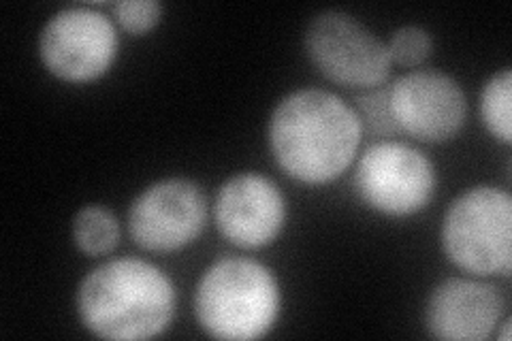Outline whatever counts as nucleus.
Masks as SVG:
<instances>
[{
    "label": "nucleus",
    "instance_id": "nucleus-1",
    "mask_svg": "<svg viewBox=\"0 0 512 341\" xmlns=\"http://www.w3.org/2000/svg\"><path fill=\"white\" fill-rule=\"evenodd\" d=\"M363 124L338 94L303 88L286 94L269 118L271 154L303 184H329L357 158Z\"/></svg>",
    "mask_w": 512,
    "mask_h": 341
},
{
    "label": "nucleus",
    "instance_id": "nucleus-2",
    "mask_svg": "<svg viewBox=\"0 0 512 341\" xmlns=\"http://www.w3.org/2000/svg\"><path fill=\"white\" fill-rule=\"evenodd\" d=\"M178 292L148 261L118 258L92 269L77 288V314L96 337L114 341L152 339L175 314Z\"/></svg>",
    "mask_w": 512,
    "mask_h": 341
},
{
    "label": "nucleus",
    "instance_id": "nucleus-3",
    "mask_svg": "<svg viewBox=\"0 0 512 341\" xmlns=\"http://www.w3.org/2000/svg\"><path fill=\"white\" fill-rule=\"evenodd\" d=\"M276 275L250 258H222L203 273L195 292L201 329L216 339L265 337L280 314Z\"/></svg>",
    "mask_w": 512,
    "mask_h": 341
},
{
    "label": "nucleus",
    "instance_id": "nucleus-4",
    "mask_svg": "<svg viewBox=\"0 0 512 341\" xmlns=\"http://www.w3.org/2000/svg\"><path fill=\"white\" fill-rule=\"evenodd\" d=\"M448 261L478 275H510L512 199L506 190L476 186L448 207L442 224Z\"/></svg>",
    "mask_w": 512,
    "mask_h": 341
},
{
    "label": "nucleus",
    "instance_id": "nucleus-5",
    "mask_svg": "<svg viewBox=\"0 0 512 341\" xmlns=\"http://www.w3.org/2000/svg\"><path fill=\"white\" fill-rule=\"evenodd\" d=\"M306 52L314 67L344 88H380L391 75L387 43L344 11H323L306 28Z\"/></svg>",
    "mask_w": 512,
    "mask_h": 341
},
{
    "label": "nucleus",
    "instance_id": "nucleus-6",
    "mask_svg": "<svg viewBox=\"0 0 512 341\" xmlns=\"http://www.w3.org/2000/svg\"><path fill=\"white\" fill-rule=\"evenodd\" d=\"M361 201L378 214L406 218L425 209L436 192L431 160L399 141H382L367 150L355 173Z\"/></svg>",
    "mask_w": 512,
    "mask_h": 341
},
{
    "label": "nucleus",
    "instance_id": "nucleus-7",
    "mask_svg": "<svg viewBox=\"0 0 512 341\" xmlns=\"http://www.w3.org/2000/svg\"><path fill=\"white\" fill-rule=\"evenodd\" d=\"M116 54V26L96 9H62L47 20L39 37V56L45 69L73 84L105 75Z\"/></svg>",
    "mask_w": 512,
    "mask_h": 341
},
{
    "label": "nucleus",
    "instance_id": "nucleus-8",
    "mask_svg": "<svg viewBox=\"0 0 512 341\" xmlns=\"http://www.w3.org/2000/svg\"><path fill=\"white\" fill-rule=\"evenodd\" d=\"M207 222V201L201 188L169 177L143 190L128 209V231L139 248L175 252L190 246Z\"/></svg>",
    "mask_w": 512,
    "mask_h": 341
},
{
    "label": "nucleus",
    "instance_id": "nucleus-9",
    "mask_svg": "<svg viewBox=\"0 0 512 341\" xmlns=\"http://www.w3.org/2000/svg\"><path fill=\"white\" fill-rule=\"evenodd\" d=\"M391 116L399 133L416 141L453 139L466 122L468 103L457 81L440 71H410L389 88Z\"/></svg>",
    "mask_w": 512,
    "mask_h": 341
},
{
    "label": "nucleus",
    "instance_id": "nucleus-10",
    "mask_svg": "<svg viewBox=\"0 0 512 341\" xmlns=\"http://www.w3.org/2000/svg\"><path fill=\"white\" fill-rule=\"evenodd\" d=\"M220 235L244 250L274 241L286 220V203L278 184L259 173H239L222 184L214 203Z\"/></svg>",
    "mask_w": 512,
    "mask_h": 341
},
{
    "label": "nucleus",
    "instance_id": "nucleus-11",
    "mask_svg": "<svg viewBox=\"0 0 512 341\" xmlns=\"http://www.w3.org/2000/svg\"><path fill=\"white\" fill-rule=\"evenodd\" d=\"M504 297L485 282L451 278L429 295L425 322L429 333L446 341H483L500 327Z\"/></svg>",
    "mask_w": 512,
    "mask_h": 341
},
{
    "label": "nucleus",
    "instance_id": "nucleus-12",
    "mask_svg": "<svg viewBox=\"0 0 512 341\" xmlns=\"http://www.w3.org/2000/svg\"><path fill=\"white\" fill-rule=\"evenodd\" d=\"M73 241L88 256H105L118 246L120 224L107 207L86 205L73 218Z\"/></svg>",
    "mask_w": 512,
    "mask_h": 341
},
{
    "label": "nucleus",
    "instance_id": "nucleus-13",
    "mask_svg": "<svg viewBox=\"0 0 512 341\" xmlns=\"http://www.w3.org/2000/svg\"><path fill=\"white\" fill-rule=\"evenodd\" d=\"M510 101H512V75L510 69H504L489 77V81L480 94V113L487 131L510 145L512 141V120H510Z\"/></svg>",
    "mask_w": 512,
    "mask_h": 341
},
{
    "label": "nucleus",
    "instance_id": "nucleus-14",
    "mask_svg": "<svg viewBox=\"0 0 512 341\" xmlns=\"http://www.w3.org/2000/svg\"><path fill=\"white\" fill-rule=\"evenodd\" d=\"M434 50L431 35L421 26H402L393 32L391 41L387 43V52L391 62L399 67H419Z\"/></svg>",
    "mask_w": 512,
    "mask_h": 341
},
{
    "label": "nucleus",
    "instance_id": "nucleus-15",
    "mask_svg": "<svg viewBox=\"0 0 512 341\" xmlns=\"http://www.w3.org/2000/svg\"><path fill=\"white\" fill-rule=\"evenodd\" d=\"M357 116L361 124L365 122L370 126V131L380 137H391L393 133H399L391 116L389 105V88H372L365 90L357 99Z\"/></svg>",
    "mask_w": 512,
    "mask_h": 341
},
{
    "label": "nucleus",
    "instance_id": "nucleus-16",
    "mask_svg": "<svg viewBox=\"0 0 512 341\" xmlns=\"http://www.w3.org/2000/svg\"><path fill=\"white\" fill-rule=\"evenodd\" d=\"M114 18L131 35H146L163 18V5L158 0H122L114 5Z\"/></svg>",
    "mask_w": 512,
    "mask_h": 341
},
{
    "label": "nucleus",
    "instance_id": "nucleus-17",
    "mask_svg": "<svg viewBox=\"0 0 512 341\" xmlns=\"http://www.w3.org/2000/svg\"><path fill=\"white\" fill-rule=\"evenodd\" d=\"M502 333H495V337H498V339H502V341H508L510 339V320H506L504 324H502Z\"/></svg>",
    "mask_w": 512,
    "mask_h": 341
}]
</instances>
